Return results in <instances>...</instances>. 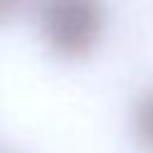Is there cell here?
<instances>
[{
	"label": "cell",
	"mask_w": 153,
	"mask_h": 153,
	"mask_svg": "<svg viewBox=\"0 0 153 153\" xmlns=\"http://www.w3.org/2000/svg\"><path fill=\"white\" fill-rule=\"evenodd\" d=\"M136 131L143 146L153 151V91H148L136 105Z\"/></svg>",
	"instance_id": "cell-2"
},
{
	"label": "cell",
	"mask_w": 153,
	"mask_h": 153,
	"mask_svg": "<svg viewBox=\"0 0 153 153\" xmlns=\"http://www.w3.org/2000/svg\"><path fill=\"white\" fill-rule=\"evenodd\" d=\"M22 5H24V0H0V24L12 19L22 10Z\"/></svg>",
	"instance_id": "cell-3"
},
{
	"label": "cell",
	"mask_w": 153,
	"mask_h": 153,
	"mask_svg": "<svg viewBox=\"0 0 153 153\" xmlns=\"http://www.w3.org/2000/svg\"><path fill=\"white\" fill-rule=\"evenodd\" d=\"M38 24L48 48L62 57L88 55L103 36V0H41Z\"/></svg>",
	"instance_id": "cell-1"
}]
</instances>
